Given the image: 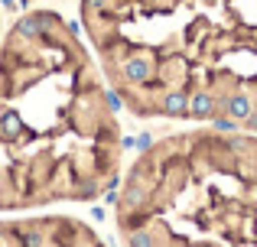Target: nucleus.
I'll list each match as a JSON object with an SVG mask.
<instances>
[{
  "instance_id": "obj_1",
  "label": "nucleus",
  "mask_w": 257,
  "mask_h": 247,
  "mask_svg": "<svg viewBox=\"0 0 257 247\" xmlns=\"http://www.w3.org/2000/svg\"><path fill=\"white\" fill-rule=\"evenodd\" d=\"M163 111L170 117H189V95L186 91H170L163 98Z\"/></svg>"
},
{
  "instance_id": "obj_2",
  "label": "nucleus",
  "mask_w": 257,
  "mask_h": 247,
  "mask_svg": "<svg viewBox=\"0 0 257 247\" xmlns=\"http://www.w3.org/2000/svg\"><path fill=\"white\" fill-rule=\"evenodd\" d=\"M215 114V98L212 95H192L189 98V117H202V121H205V117H212Z\"/></svg>"
},
{
  "instance_id": "obj_3",
  "label": "nucleus",
  "mask_w": 257,
  "mask_h": 247,
  "mask_svg": "<svg viewBox=\"0 0 257 247\" xmlns=\"http://www.w3.org/2000/svg\"><path fill=\"white\" fill-rule=\"evenodd\" d=\"M225 114L234 117V121H244V117L251 114V101H247V95H231V98H225Z\"/></svg>"
},
{
  "instance_id": "obj_4",
  "label": "nucleus",
  "mask_w": 257,
  "mask_h": 247,
  "mask_svg": "<svg viewBox=\"0 0 257 247\" xmlns=\"http://www.w3.org/2000/svg\"><path fill=\"white\" fill-rule=\"evenodd\" d=\"M124 78L127 82H147V78H150V62H147V59H131V62H124Z\"/></svg>"
},
{
  "instance_id": "obj_5",
  "label": "nucleus",
  "mask_w": 257,
  "mask_h": 247,
  "mask_svg": "<svg viewBox=\"0 0 257 247\" xmlns=\"http://www.w3.org/2000/svg\"><path fill=\"white\" fill-rule=\"evenodd\" d=\"M39 30H43V17H23L17 23V36H39Z\"/></svg>"
},
{
  "instance_id": "obj_6",
  "label": "nucleus",
  "mask_w": 257,
  "mask_h": 247,
  "mask_svg": "<svg viewBox=\"0 0 257 247\" xmlns=\"http://www.w3.org/2000/svg\"><path fill=\"white\" fill-rule=\"evenodd\" d=\"M20 241L26 247H39L43 244V234H39V231H20Z\"/></svg>"
},
{
  "instance_id": "obj_7",
  "label": "nucleus",
  "mask_w": 257,
  "mask_h": 247,
  "mask_svg": "<svg viewBox=\"0 0 257 247\" xmlns=\"http://www.w3.org/2000/svg\"><path fill=\"white\" fill-rule=\"evenodd\" d=\"M131 247H153V237L147 231H137V234H131Z\"/></svg>"
},
{
  "instance_id": "obj_8",
  "label": "nucleus",
  "mask_w": 257,
  "mask_h": 247,
  "mask_svg": "<svg viewBox=\"0 0 257 247\" xmlns=\"http://www.w3.org/2000/svg\"><path fill=\"white\" fill-rule=\"evenodd\" d=\"M215 127H218V130H225V133H231L234 127H238V121H234V117H215Z\"/></svg>"
},
{
  "instance_id": "obj_9",
  "label": "nucleus",
  "mask_w": 257,
  "mask_h": 247,
  "mask_svg": "<svg viewBox=\"0 0 257 247\" xmlns=\"http://www.w3.org/2000/svg\"><path fill=\"white\" fill-rule=\"evenodd\" d=\"M104 101H107V108H111V111H120V98L114 95V88H104Z\"/></svg>"
},
{
  "instance_id": "obj_10",
  "label": "nucleus",
  "mask_w": 257,
  "mask_h": 247,
  "mask_svg": "<svg viewBox=\"0 0 257 247\" xmlns=\"http://www.w3.org/2000/svg\"><path fill=\"white\" fill-rule=\"evenodd\" d=\"M127 205H131V208L144 205V192H140V189H131V192H127Z\"/></svg>"
},
{
  "instance_id": "obj_11",
  "label": "nucleus",
  "mask_w": 257,
  "mask_h": 247,
  "mask_svg": "<svg viewBox=\"0 0 257 247\" xmlns=\"http://www.w3.org/2000/svg\"><path fill=\"white\" fill-rule=\"evenodd\" d=\"M134 146H137V150H150V146H153L150 133H144V137H134Z\"/></svg>"
},
{
  "instance_id": "obj_12",
  "label": "nucleus",
  "mask_w": 257,
  "mask_h": 247,
  "mask_svg": "<svg viewBox=\"0 0 257 247\" xmlns=\"http://www.w3.org/2000/svg\"><path fill=\"white\" fill-rule=\"evenodd\" d=\"M4 130H17V117H13V114L4 117Z\"/></svg>"
},
{
  "instance_id": "obj_13",
  "label": "nucleus",
  "mask_w": 257,
  "mask_h": 247,
  "mask_svg": "<svg viewBox=\"0 0 257 247\" xmlns=\"http://www.w3.org/2000/svg\"><path fill=\"white\" fill-rule=\"evenodd\" d=\"M244 124H247V127H251V130H257V114H254V111H251V114H247V117H244Z\"/></svg>"
},
{
  "instance_id": "obj_14",
  "label": "nucleus",
  "mask_w": 257,
  "mask_h": 247,
  "mask_svg": "<svg viewBox=\"0 0 257 247\" xmlns=\"http://www.w3.org/2000/svg\"><path fill=\"white\" fill-rule=\"evenodd\" d=\"M78 195H82V198H88V195H94V185H91V182H88V185H82V192H78Z\"/></svg>"
},
{
  "instance_id": "obj_15",
  "label": "nucleus",
  "mask_w": 257,
  "mask_h": 247,
  "mask_svg": "<svg viewBox=\"0 0 257 247\" xmlns=\"http://www.w3.org/2000/svg\"><path fill=\"white\" fill-rule=\"evenodd\" d=\"M23 4H30V0H23Z\"/></svg>"
}]
</instances>
